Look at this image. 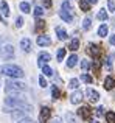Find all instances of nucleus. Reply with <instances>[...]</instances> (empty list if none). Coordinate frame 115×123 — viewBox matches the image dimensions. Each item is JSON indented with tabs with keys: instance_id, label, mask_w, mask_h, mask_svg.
Masks as SVG:
<instances>
[{
	"instance_id": "nucleus-1",
	"label": "nucleus",
	"mask_w": 115,
	"mask_h": 123,
	"mask_svg": "<svg viewBox=\"0 0 115 123\" xmlns=\"http://www.w3.org/2000/svg\"><path fill=\"white\" fill-rule=\"evenodd\" d=\"M0 73H3V75L9 76V78H12V80L22 78V76L25 75V73H23V70H22L20 67L12 66V64H6V66H3L2 69H0Z\"/></svg>"
},
{
	"instance_id": "nucleus-2",
	"label": "nucleus",
	"mask_w": 115,
	"mask_h": 123,
	"mask_svg": "<svg viewBox=\"0 0 115 123\" xmlns=\"http://www.w3.org/2000/svg\"><path fill=\"white\" fill-rule=\"evenodd\" d=\"M5 105L6 106H12V108H19V109H27L28 112L33 111V106L25 103L23 100H17V98H11V97H6L5 98Z\"/></svg>"
},
{
	"instance_id": "nucleus-3",
	"label": "nucleus",
	"mask_w": 115,
	"mask_h": 123,
	"mask_svg": "<svg viewBox=\"0 0 115 123\" xmlns=\"http://www.w3.org/2000/svg\"><path fill=\"white\" fill-rule=\"evenodd\" d=\"M6 92L8 93H19V92H23V90H27V86H25V83H20V81H14V80H8L6 81Z\"/></svg>"
},
{
	"instance_id": "nucleus-4",
	"label": "nucleus",
	"mask_w": 115,
	"mask_h": 123,
	"mask_svg": "<svg viewBox=\"0 0 115 123\" xmlns=\"http://www.w3.org/2000/svg\"><path fill=\"white\" fill-rule=\"evenodd\" d=\"M52 59V55L47 53V51H42V53H39V56H37V66L39 67H44L47 66V62Z\"/></svg>"
},
{
	"instance_id": "nucleus-5",
	"label": "nucleus",
	"mask_w": 115,
	"mask_h": 123,
	"mask_svg": "<svg viewBox=\"0 0 115 123\" xmlns=\"http://www.w3.org/2000/svg\"><path fill=\"white\" fill-rule=\"evenodd\" d=\"M50 114H52L50 108L44 106V108L40 109V112H39V122H40V123H47V122L50 120Z\"/></svg>"
},
{
	"instance_id": "nucleus-6",
	"label": "nucleus",
	"mask_w": 115,
	"mask_h": 123,
	"mask_svg": "<svg viewBox=\"0 0 115 123\" xmlns=\"http://www.w3.org/2000/svg\"><path fill=\"white\" fill-rule=\"evenodd\" d=\"M86 95H87V98H89L90 103H97L98 100H100V93H98L97 90H93L92 87H89V89L86 90Z\"/></svg>"
},
{
	"instance_id": "nucleus-7",
	"label": "nucleus",
	"mask_w": 115,
	"mask_h": 123,
	"mask_svg": "<svg viewBox=\"0 0 115 123\" xmlns=\"http://www.w3.org/2000/svg\"><path fill=\"white\" fill-rule=\"evenodd\" d=\"M14 56V47L12 45H5V47L2 48V58H5V59H9V58Z\"/></svg>"
},
{
	"instance_id": "nucleus-8",
	"label": "nucleus",
	"mask_w": 115,
	"mask_h": 123,
	"mask_svg": "<svg viewBox=\"0 0 115 123\" xmlns=\"http://www.w3.org/2000/svg\"><path fill=\"white\" fill-rule=\"evenodd\" d=\"M82 97H84V95H82V92L76 89L75 92L70 95V101H72L73 105H78V103H81V101H82Z\"/></svg>"
},
{
	"instance_id": "nucleus-9",
	"label": "nucleus",
	"mask_w": 115,
	"mask_h": 123,
	"mask_svg": "<svg viewBox=\"0 0 115 123\" xmlns=\"http://www.w3.org/2000/svg\"><path fill=\"white\" fill-rule=\"evenodd\" d=\"M37 45H40V47H48L50 44H52V39H50V36H45V34H42V36H37Z\"/></svg>"
},
{
	"instance_id": "nucleus-10",
	"label": "nucleus",
	"mask_w": 115,
	"mask_h": 123,
	"mask_svg": "<svg viewBox=\"0 0 115 123\" xmlns=\"http://www.w3.org/2000/svg\"><path fill=\"white\" fill-rule=\"evenodd\" d=\"M78 114L81 115L82 118H90V115H92V111H90V108H87V106H82V108H79L78 109Z\"/></svg>"
},
{
	"instance_id": "nucleus-11",
	"label": "nucleus",
	"mask_w": 115,
	"mask_h": 123,
	"mask_svg": "<svg viewBox=\"0 0 115 123\" xmlns=\"http://www.w3.org/2000/svg\"><path fill=\"white\" fill-rule=\"evenodd\" d=\"M89 53H90L92 56L95 58V59H98V56H100L101 50H100V47H98V45H95V44H90V45H89Z\"/></svg>"
},
{
	"instance_id": "nucleus-12",
	"label": "nucleus",
	"mask_w": 115,
	"mask_h": 123,
	"mask_svg": "<svg viewBox=\"0 0 115 123\" xmlns=\"http://www.w3.org/2000/svg\"><path fill=\"white\" fill-rule=\"evenodd\" d=\"M20 48L23 51H27V53H28V51H31V41L28 39V37H23V39L20 41Z\"/></svg>"
},
{
	"instance_id": "nucleus-13",
	"label": "nucleus",
	"mask_w": 115,
	"mask_h": 123,
	"mask_svg": "<svg viewBox=\"0 0 115 123\" xmlns=\"http://www.w3.org/2000/svg\"><path fill=\"white\" fill-rule=\"evenodd\" d=\"M59 16H61V19H62L64 22H69V24L73 20V16H72V12H70V11H64V9H61Z\"/></svg>"
},
{
	"instance_id": "nucleus-14",
	"label": "nucleus",
	"mask_w": 115,
	"mask_h": 123,
	"mask_svg": "<svg viewBox=\"0 0 115 123\" xmlns=\"http://www.w3.org/2000/svg\"><path fill=\"white\" fill-rule=\"evenodd\" d=\"M115 87V80L112 76H106V80H104V89L106 90H112Z\"/></svg>"
},
{
	"instance_id": "nucleus-15",
	"label": "nucleus",
	"mask_w": 115,
	"mask_h": 123,
	"mask_svg": "<svg viewBox=\"0 0 115 123\" xmlns=\"http://www.w3.org/2000/svg\"><path fill=\"white\" fill-rule=\"evenodd\" d=\"M0 9H2V16L3 17H8L9 16V6L6 2H0Z\"/></svg>"
},
{
	"instance_id": "nucleus-16",
	"label": "nucleus",
	"mask_w": 115,
	"mask_h": 123,
	"mask_svg": "<svg viewBox=\"0 0 115 123\" xmlns=\"http://www.w3.org/2000/svg\"><path fill=\"white\" fill-rule=\"evenodd\" d=\"M56 34H58V39H61V41L67 39V31L64 30V28H61V27H56Z\"/></svg>"
},
{
	"instance_id": "nucleus-17",
	"label": "nucleus",
	"mask_w": 115,
	"mask_h": 123,
	"mask_svg": "<svg viewBox=\"0 0 115 123\" xmlns=\"http://www.w3.org/2000/svg\"><path fill=\"white\" fill-rule=\"evenodd\" d=\"M76 64H78V56L76 55H72V56H69V59H67V67H75Z\"/></svg>"
},
{
	"instance_id": "nucleus-18",
	"label": "nucleus",
	"mask_w": 115,
	"mask_h": 123,
	"mask_svg": "<svg viewBox=\"0 0 115 123\" xmlns=\"http://www.w3.org/2000/svg\"><path fill=\"white\" fill-rule=\"evenodd\" d=\"M107 31H109L107 25H106V24H103L100 28H98V36H100V37H106V36H107Z\"/></svg>"
},
{
	"instance_id": "nucleus-19",
	"label": "nucleus",
	"mask_w": 115,
	"mask_h": 123,
	"mask_svg": "<svg viewBox=\"0 0 115 123\" xmlns=\"http://www.w3.org/2000/svg\"><path fill=\"white\" fill-rule=\"evenodd\" d=\"M20 11L22 12H25V14H28V12H31V6H30V3L28 2H20Z\"/></svg>"
},
{
	"instance_id": "nucleus-20",
	"label": "nucleus",
	"mask_w": 115,
	"mask_h": 123,
	"mask_svg": "<svg viewBox=\"0 0 115 123\" xmlns=\"http://www.w3.org/2000/svg\"><path fill=\"white\" fill-rule=\"evenodd\" d=\"M69 48H70V50H73V51H76V50H78V48H79V39H78V37H75V39H72V41H70Z\"/></svg>"
},
{
	"instance_id": "nucleus-21",
	"label": "nucleus",
	"mask_w": 115,
	"mask_h": 123,
	"mask_svg": "<svg viewBox=\"0 0 115 123\" xmlns=\"http://www.w3.org/2000/svg\"><path fill=\"white\" fill-rule=\"evenodd\" d=\"M97 19H98V20H106V19H107V12H106L104 8H101L100 11L97 12Z\"/></svg>"
},
{
	"instance_id": "nucleus-22",
	"label": "nucleus",
	"mask_w": 115,
	"mask_h": 123,
	"mask_svg": "<svg viewBox=\"0 0 115 123\" xmlns=\"http://www.w3.org/2000/svg\"><path fill=\"white\" fill-rule=\"evenodd\" d=\"M25 115H27V114H25V111H16V112H12V118H14V120H20V118L23 120Z\"/></svg>"
},
{
	"instance_id": "nucleus-23",
	"label": "nucleus",
	"mask_w": 115,
	"mask_h": 123,
	"mask_svg": "<svg viewBox=\"0 0 115 123\" xmlns=\"http://www.w3.org/2000/svg\"><path fill=\"white\" fill-rule=\"evenodd\" d=\"M79 8H81L82 11H89V8H90V3H89L87 0H79Z\"/></svg>"
},
{
	"instance_id": "nucleus-24",
	"label": "nucleus",
	"mask_w": 115,
	"mask_h": 123,
	"mask_svg": "<svg viewBox=\"0 0 115 123\" xmlns=\"http://www.w3.org/2000/svg\"><path fill=\"white\" fill-rule=\"evenodd\" d=\"M106 120H107V123H115V112H112V111L106 112Z\"/></svg>"
},
{
	"instance_id": "nucleus-25",
	"label": "nucleus",
	"mask_w": 115,
	"mask_h": 123,
	"mask_svg": "<svg viewBox=\"0 0 115 123\" xmlns=\"http://www.w3.org/2000/svg\"><path fill=\"white\" fill-rule=\"evenodd\" d=\"M42 73H44V75H47V76H53V69L50 66H44L42 67Z\"/></svg>"
},
{
	"instance_id": "nucleus-26",
	"label": "nucleus",
	"mask_w": 115,
	"mask_h": 123,
	"mask_svg": "<svg viewBox=\"0 0 115 123\" xmlns=\"http://www.w3.org/2000/svg\"><path fill=\"white\" fill-rule=\"evenodd\" d=\"M90 27H92V20L89 17H86L82 20V30H90Z\"/></svg>"
},
{
	"instance_id": "nucleus-27",
	"label": "nucleus",
	"mask_w": 115,
	"mask_h": 123,
	"mask_svg": "<svg viewBox=\"0 0 115 123\" xmlns=\"http://www.w3.org/2000/svg\"><path fill=\"white\" fill-rule=\"evenodd\" d=\"M78 86H79V81L76 78H72L69 81V87H70V89H75L76 90V89H78Z\"/></svg>"
},
{
	"instance_id": "nucleus-28",
	"label": "nucleus",
	"mask_w": 115,
	"mask_h": 123,
	"mask_svg": "<svg viewBox=\"0 0 115 123\" xmlns=\"http://www.w3.org/2000/svg\"><path fill=\"white\" fill-rule=\"evenodd\" d=\"M81 81H84V83H87V84H90L92 81H93V78H92L89 73H82L81 75Z\"/></svg>"
},
{
	"instance_id": "nucleus-29",
	"label": "nucleus",
	"mask_w": 115,
	"mask_h": 123,
	"mask_svg": "<svg viewBox=\"0 0 115 123\" xmlns=\"http://www.w3.org/2000/svg\"><path fill=\"white\" fill-rule=\"evenodd\" d=\"M33 14H34V17H40V16L44 14V9H42V6H36V8H34V11H33Z\"/></svg>"
},
{
	"instance_id": "nucleus-30",
	"label": "nucleus",
	"mask_w": 115,
	"mask_h": 123,
	"mask_svg": "<svg viewBox=\"0 0 115 123\" xmlns=\"http://www.w3.org/2000/svg\"><path fill=\"white\" fill-rule=\"evenodd\" d=\"M65 48H59V50H58V55H56V58H58V61H62L64 58H65Z\"/></svg>"
},
{
	"instance_id": "nucleus-31",
	"label": "nucleus",
	"mask_w": 115,
	"mask_h": 123,
	"mask_svg": "<svg viewBox=\"0 0 115 123\" xmlns=\"http://www.w3.org/2000/svg\"><path fill=\"white\" fill-rule=\"evenodd\" d=\"M59 95H61V93H59V89H58L56 86H52V97L55 100H58V98H59Z\"/></svg>"
},
{
	"instance_id": "nucleus-32",
	"label": "nucleus",
	"mask_w": 115,
	"mask_h": 123,
	"mask_svg": "<svg viewBox=\"0 0 115 123\" xmlns=\"http://www.w3.org/2000/svg\"><path fill=\"white\" fill-rule=\"evenodd\" d=\"M61 9L72 12V5H70V2H62V5H61Z\"/></svg>"
},
{
	"instance_id": "nucleus-33",
	"label": "nucleus",
	"mask_w": 115,
	"mask_h": 123,
	"mask_svg": "<svg viewBox=\"0 0 115 123\" xmlns=\"http://www.w3.org/2000/svg\"><path fill=\"white\" fill-rule=\"evenodd\" d=\"M81 69H82V70H89V69H90V61L82 59V61H81Z\"/></svg>"
},
{
	"instance_id": "nucleus-34",
	"label": "nucleus",
	"mask_w": 115,
	"mask_h": 123,
	"mask_svg": "<svg viewBox=\"0 0 115 123\" xmlns=\"http://www.w3.org/2000/svg\"><path fill=\"white\" fill-rule=\"evenodd\" d=\"M107 8H109L110 12L115 11V2H114V0H107Z\"/></svg>"
},
{
	"instance_id": "nucleus-35",
	"label": "nucleus",
	"mask_w": 115,
	"mask_h": 123,
	"mask_svg": "<svg viewBox=\"0 0 115 123\" xmlns=\"http://www.w3.org/2000/svg\"><path fill=\"white\" fill-rule=\"evenodd\" d=\"M39 84H40V87H47V81H45V78H44L42 75L39 76Z\"/></svg>"
},
{
	"instance_id": "nucleus-36",
	"label": "nucleus",
	"mask_w": 115,
	"mask_h": 123,
	"mask_svg": "<svg viewBox=\"0 0 115 123\" xmlns=\"http://www.w3.org/2000/svg\"><path fill=\"white\" fill-rule=\"evenodd\" d=\"M22 25H23V19H22V17H17V19H16V27L20 28Z\"/></svg>"
},
{
	"instance_id": "nucleus-37",
	"label": "nucleus",
	"mask_w": 115,
	"mask_h": 123,
	"mask_svg": "<svg viewBox=\"0 0 115 123\" xmlns=\"http://www.w3.org/2000/svg\"><path fill=\"white\" fill-rule=\"evenodd\" d=\"M103 111H104V109H103V106H100V108H97V109H95V114H97L98 117H101V115H103Z\"/></svg>"
},
{
	"instance_id": "nucleus-38",
	"label": "nucleus",
	"mask_w": 115,
	"mask_h": 123,
	"mask_svg": "<svg viewBox=\"0 0 115 123\" xmlns=\"http://www.w3.org/2000/svg\"><path fill=\"white\" fill-rule=\"evenodd\" d=\"M44 27H45V22H44V20H37V24H36V28H39V30H42Z\"/></svg>"
},
{
	"instance_id": "nucleus-39",
	"label": "nucleus",
	"mask_w": 115,
	"mask_h": 123,
	"mask_svg": "<svg viewBox=\"0 0 115 123\" xmlns=\"http://www.w3.org/2000/svg\"><path fill=\"white\" fill-rule=\"evenodd\" d=\"M42 5L45 6V8H50V6H52V0H42Z\"/></svg>"
},
{
	"instance_id": "nucleus-40",
	"label": "nucleus",
	"mask_w": 115,
	"mask_h": 123,
	"mask_svg": "<svg viewBox=\"0 0 115 123\" xmlns=\"http://www.w3.org/2000/svg\"><path fill=\"white\" fill-rule=\"evenodd\" d=\"M65 117H67V120H69L70 123H76V122H75V118H73V115H72V114H67Z\"/></svg>"
},
{
	"instance_id": "nucleus-41",
	"label": "nucleus",
	"mask_w": 115,
	"mask_h": 123,
	"mask_svg": "<svg viewBox=\"0 0 115 123\" xmlns=\"http://www.w3.org/2000/svg\"><path fill=\"white\" fill-rule=\"evenodd\" d=\"M109 42H110V45H115V34H112V36L109 37Z\"/></svg>"
},
{
	"instance_id": "nucleus-42",
	"label": "nucleus",
	"mask_w": 115,
	"mask_h": 123,
	"mask_svg": "<svg viewBox=\"0 0 115 123\" xmlns=\"http://www.w3.org/2000/svg\"><path fill=\"white\" fill-rule=\"evenodd\" d=\"M17 123H33L31 120H28V118H23V120H19Z\"/></svg>"
},
{
	"instance_id": "nucleus-43",
	"label": "nucleus",
	"mask_w": 115,
	"mask_h": 123,
	"mask_svg": "<svg viewBox=\"0 0 115 123\" xmlns=\"http://www.w3.org/2000/svg\"><path fill=\"white\" fill-rule=\"evenodd\" d=\"M52 123H62V122H61V118H55V120H53Z\"/></svg>"
},
{
	"instance_id": "nucleus-44",
	"label": "nucleus",
	"mask_w": 115,
	"mask_h": 123,
	"mask_svg": "<svg viewBox=\"0 0 115 123\" xmlns=\"http://www.w3.org/2000/svg\"><path fill=\"white\" fill-rule=\"evenodd\" d=\"M87 2H89V3H97L98 0H87Z\"/></svg>"
},
{
	"instance_id": "nucleus-45",
	"label": "nucleus",
	"mask_w": 115,
	"mask_h": 123,
	"mask_svg": "<svg viewBox=\"0 0 115 123\" xmlns=\"http://www.w3.org/2000/svg\"><path fill=\"white\" fill-rule=\"evenodd\" d=\"M0 20H2V22H5V20H3V17H2V14H0Z\"/></svg>"
},
{
	"instance_id": "nucleus-46",
	"label": "nucleus",
	"mask_w": 115,
	"mask_h": 123,
	"mask_svg": "<svg viewBox=\"0 0 115 123\" xmlns=\"http://www.w3.org/2000/svg\"><path fill=\"white\" fill-rule=\"evenodd\" d=\"M90 123H98V122H95V120H92V122H90Z\"/></svg>"
}]
</instances>
